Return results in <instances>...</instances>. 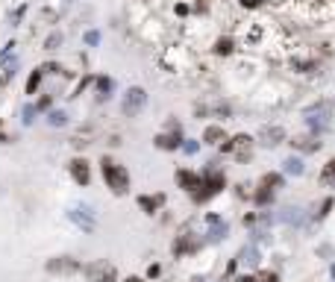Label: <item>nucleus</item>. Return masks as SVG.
<instances>
[{
	"label": "nucleus",
	"mask_w": 335,
	"mask_h": 282,
	"mask_svg": "<svg viewBox=\"0 0 335 282\" xmlns=\"http://www.w3.org/2000/svg\"><path fill=\"white\" fill-rule=\"evenodd\" d=\"M100 171H103L106 185H109L115 194H127V191H129V171H127L124 165H115L112 159H103V162H100Z\"/></svg>",
	"instance_id": "1"
},
{
	"label": "nucleus",
	"mask_w": 335,
	"mask_h": 282,
	"mask_svg": "<svg viewBox=\"0 0 335 282\" xmlns=\"http://www.w3.org/2000/svg\"><path fill=\"white\" fill-rule=\"evenodd\" d=\"M79 271L85 274L88 282H115L118 280V268H115L112 262H106V259H97V262H91V265H82Z\"/></svg>",
	"instance_id": "2"
},
{
	"label": "nucleus",
	"mask_w": 335,
	"mask_h": 282,
	"mask_svg": "<svg viewBox=\"0 0 335 282\" xmlns=\"http://www.w3.org/2000/svg\"><path fill=\"white\" fill-rule=\"evenodd\" d=\"M203 191H194V200L197 203H206L209 197H215V194H221L224 188H227V177L224 174H218V171H209L206 177H203V185H200Z\"/></svg>",
	"instance_id": "3"
},
{
	"label": "nucleus",
	"mask_w": 335,
	"mask_h": 282,
	"mask_svg": "<svg viewBox=\"0 0 335 282\" xmlns=\"http://www.w3.org/2000/svg\"><path fill=\"white\" fill-rule=\"evenodd\" d=\"M144 103H147V91L138 88V85H132V88L124 94V100H121V112H124L127 118H135V115L144 109Z\"/></svg>",
	"instance_id": "4"
},
{
	"label": "nucleus",
	"mask_w": 335,
	"mask_h": 282,
	"mask_svg": "<svg viewBox=\"0 0 335 282\" xmlns=\"http://www.w3.org/2000/svg\"><path fill=\"white\" fill-rule=\"evenodd\" d=\"M250 144H253L250 135H235L232 141H221V150H224V153H235V156L244 162V159H250Z\"/></svg>",
	"instance_id": "5"
},
{
	"label": "nucleus",
	"mask_w": 335,
	"mask_h": 282,
	"mask_svg": "<svg viewBox=\"0 0 335 282\" xmlns=\"http://www.w3.org/2000/svg\"><path fill=\"white\" fill-rule=\"evenodd\" d=\"M285 141V129L280 127V124H274V127H262V132H259V144H265V147H277V144H283Z\"/></svg>",
	"instance_id": "6"
},
{
	"label": "nucleus",
	"mask_w": 335,
	"mask_h": 282,
	"mask_svg": "<svg viewBox=\"0 0 335 282\" xmlns=\"http://www.w3.org/2000/svg\"><path fill=\"white\" fill-rule=\"evenodd\" d=\"M79 262L77 259H68V256H59V259H50L47 262V271L50 274H79Z\"/></svg>",
	"instance_id": "7"
},
{
	"label": "nucleus",
	"mask_w": 335,
	"mask_h": 282,
	"mask_svg": "<svg viewBox=\"0 0 335 282\" xmlns=\"http://www.w3.org/2000/svg\"><path fill=\"white\" fill-rule=\"evenodd\" d=\"M177 182H180V188H185V191H200V185H203V177L200 174H191V171H177Z\"/></svg>",
	"instance_id": "8"
},
{
	"label": "nucleus",
	"mask_w": 335,
	"mask_h": 282,
	"mask_svg": "<svg viewBox=\"0 0 335 282\" xmlns=\"http://www.w3.org/2000/svg\"><path fill=\"white\" fill-rule=\"evenodd\" d=\"M71 177H74L79 185H88V182H91V168H88V162H85V159H74V162H71Z\"/></svg>",
	"instance_id": "9"
},
{
	"label": "nucleus",
	"mask_w": 335,
	"mask_h": 282,
	"mask_svg": "<svg viewBox=\"0 0 335 282\" xmlns=\"http://www.w3.org/2000/svg\"><path fill=\"white\" fill-rule=\"evenodd\" d=\"M156 147H162V150H177V147H182V135H180V129H177V132L156 135Z\"/></svg>",
	"instance_id": "10"
},
{
	"label": "nucleus",
	"mask_w": 335,
	"mask_h": 282,
	"mask_svg": "<svg viewBox=\"0 0 335 282\" xmlns=\"http://www.w3.org/2000/svg\"><path fill=\"white\" fill-rule=\"evenodd\" d=\"M197 250V241L191 238V235H182V238H177L174 241V256H182V253H194Z\"/></svg>",
	"instance_id": "11"
},
{
	"label": "nucleus",
	"mask_w": 335,
	"mask_h": 282,
	"mask_svg": "<svg viewBox=\"0 0 335 282\" xmlns=\"http://www.w3.org/2000/svg\"><path fill=\"white\" fill-rule=\"evenodd\" d=\"M162 203H165V197H162V194H156V197H138V206H141L147 215H156Z\"/></svg>",
	"instance_id": "12"
},
{
	"label": "nucleus",
	"mask_w": 335,
	"mask_h": 282,
	"mask_svg": "<svg viewBox=\"0 0 335 282\" xmlns=\"http://www.w3.org/2000/svg\"><path fill=\"white\" fill-rule=\"evenodd\" d=\"M203 141H206V144H221V141H227V132H224V127H206V132H203Z\"/></svg>",
	"instance_id": "13"
},
{
	"label": "nucleus",
	"mask_w": 335,
	"mask_h": 282,
	"mask_svg": "<svg viewBox=\"0 0 335 282\" xmlns=\"http://www.w3.org/2000/svg\"><path fill=\"white\" fill-rule=\"evenodd\" d=\"M291 147H297L303 153H315V150H321V141H315V138H294Z\"/></svg>",
	"instance_id": "14"
},
{
	"label": "nucleus",
	"mask_w": 335,
	"mask_h": 282,
	"mask_svg": "<svg viewBox=\"0 0 335 282\" xmlns=\"http://www.w3.org/2000/svg\"><path fill=\"white\" fill-rule=\"evenodd\" d=\"M321 182H324V185H335V159H330V162L324 165V171H321Z\"/></svg>",
	"instance_id": "15"
},
{
	"label": "nucleus",
	"mask_w": 335,
	"mask_h": 282,
	"mask_svg": "<svg viewBox=\"0 0 335 282\" xmlns=\"http://www.w3.org/2000/svg\"><path fill=\"white\" fill-rule=\"evenodd\" d=\"M283 174H265L262 177V188H283Z\"/></svg>",
	"instance_id": "16"
},
{
	"label": "nucleus",
	"mask_w": 335,
	"mask_h": 282,
	"mask_svg": "<svg viewBox=\"0 0 335 282\" xmlns=\"http://www.w3.org/2000/svg\"><path fill=\"white\" fill-rule=\"evenodd\" d=\"M215 53L218 56H230L232 53V38H218L215 41Z\"/></svg>",
	"instance_id": "17"
},
{
	"label": "nucleus",
	"mask_w": 335,
	"mask_h": 282,
	"mask_svg": "<svg viewBox=\"0 0 335 282\" xmlns=\"http://www.w3.org/2000/svg\"><path fill=\"white\" fill-rule=\"evenodd\" d=\"M38 85H41V71H32V74H29V79H26V94H35V91H38Z\"/></svg>",
	"instance_id": "18"
},
{
	"label": "nucleus",
	"mask_w": 335,
	"mask_h": 282,
	"mask_svg": "<svg viewBox=\"0 0 335 282\" xmlns=\"http://www.w3.org/2000/svg\"><path fill=\"white\" fill-rule=\"evenodd\" d=\"M285 174L300 177V174H303V162H300V159H294V156H291V159H285Z\"/></svg>",
	"instance_id": "19"
},
{
	"label": "nucleus",
	"mask_w": 335,
	"mask_h": 282,
	"mask_svg": "<svg viewBox=\"0 0 335 282\" xmlns=\"http://www.w3.org/2000/svg\"><path fill=\"white\" fill-rule=\"evenodd\" d=\"M97 88H100V97H109V91H112V79H109V77H100V79H97Z\"/></svg>",
	"instance_id": "20"
},
{
	"label": "nucleus",
	"mask_w": 335,
	"mask_h": 282,
	"mask_svg": "<svg viewBox=\"0 0 335 282\" xmlns=\"http://www.w3.org/2000/svg\"><path fill=\"white\" fill-rule=\"evenodd\" d=\"M268 200H271V188H259V194H256V203H259V206H265Z\"/></svg>",
	"instance_id": "21"
},
{
	"label": "nucleus",
	"mask_w": 335,
	"mask_h": 282,
	"mask_svg": "<svg viewBox=\"0 0 335 282\" xmlns=\"http://www.w3.org/2000/svg\"><path fill=\"white\" fill-rule=\"evenodd\" d=\"M50 124H53V127H62V124H65V112H53V115H50Z\"/></svg>",
	"instance_id": "22"
},
{
	"label": "nucleus",
	"mask_w": 335,
	"mask_h": 282,
	"mask_svg": "<svg viewBox=\"0 0 335 282\" xmlns=\"http://www.w3.org/2000/svg\"><path fill=\"white\" fill-rule=\"evenodd\" d=\"M59 41H62V35H59V32H56V35H50V38H47V47H50V50H53V47H56V44H59Z\"/></svg>",
	"instance_id": "23"
},
{
	"label": "nucleus",
	"mask_w": 335,
	"mask_h": 282,
	"mask_svg": "<svg viewBox=\"0 0 335 282\" xmlns=\"http://www.w3.org/2000/svg\"><path fill=\"white\" fill-rule=\"evenodd\" d=\"M159 271H162V268H159V265H150V268H147V277H150V280H153V277H159Z\"/></svg>",
	"instance_id": "24"
},
{
	"label": "nucleus",
	"mask_w": 335,
	"mask_h": 282,
	"mask_svg": "<svg viewBox=\"0 0 335 282\" xmlns=\"http://www.w3.org/2000/svg\"><path fill=\"white\" fill-rule=\"evenodd\" d=\"M238 3H241V6H247V9H256L262 0H238Z\"/></svg>",
	"instance_id": "25"
},
{
	"label": "nucleus",
	"mask_w": 335,
	"mask_h": 282,
	"mask_svg": "<svg viewBox=\"0 0 335 282\" xmlns=\"http://www.w3.org/2000/svg\"><path fill=\"white\" fill-rule=\"evenodd\" d=\"M262 282H280V280H277V274H265V277H262Z\"/></svg>",
	"instance_id": "26"
},
{
	"label": "nucleus",
	"mask_w": 335,
	"mask_h": 282,
	"mask_svg": "<svg viewBox=\"0 0 335 282\" xmlns=\"http://www.w3.org/2000/svg\"><path fill=\"white\" fill-rule=\"evenodd\" d=\"M238 282H256L253 277H238Z\"/></svg>",
	"instance_id": "27"
},
{
	"label": "nucleus",
	"mask_w": 335,
	"mask_h": 282,
	"mask_svg": "<svg viewBox=\"0 0 335 282\" xmlns=\"http://www.w3.org/2000/svg\"><path fill=\"white\" fill-rule=\"evenodd\" d=\"M127 282H144V280H141V277H129Z\"/></svg>",
	"instance_id": "28"
}]
</instances>
